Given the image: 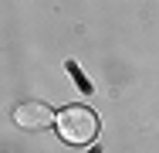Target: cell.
Masks as SVG:
<instances>
[{"instance_id": "6da1fadb", "label": "cell", "mask_w": 159, "mask_h": 153, "mask_svg": "<svg viewBox=\"0 0 159 153\" xmlns=\"http://www.w3.org/2000/svg\"><path fill=\"white\" fill-rule=\"evenodd\" d=\"M58 133H61L64 143H75V146H81V143H92L98 136V116L88 109V106H68L58 112Z\"/></svg>"}, {"instance_id": "7a4b0ae2", "label": "cell", "mask_w": 159, "mask_h": 153, "mask_svg": "<svg viewBox=\"0 0 159 153\" xmlns=\"http://www.w3.org/2000/svg\"><path fill=\"white\" fill-rule=\"evenodd\" d=\"M14 119L24 129H48L51 126V106L41 102V99H27V102H20L14 109Z\"/></svg>"}, {"instance_id": "3957f363", "label": "cell", "mask_w": 159, "mask_h": 153, "mask_svg": "<svg viewBox=\"0 0 159 153\" xmlns=\"http://www.w3.org/2000/svg\"><path fill=\"white\" fill-rule=\"evenodd\" d=\"M68 75H71V82H75V85H78V89L85 92V95H92V82H88V78H85V72H81V68H78V61H68Z\"/></svg>"}, {"instance_id": "277c9868", "label": "cell", "mask_w": 159, "mask_h": 153, "mask_svg": "<svg viewBox=\"0 0 159 153\" xmlns=\"http://www.w3.org/2000/svg\"><path fill=\"white\" fill-rule=\"evenodd\" d=\"M88 153H102V150H88Z\"/></svg>"}]
</instances>
